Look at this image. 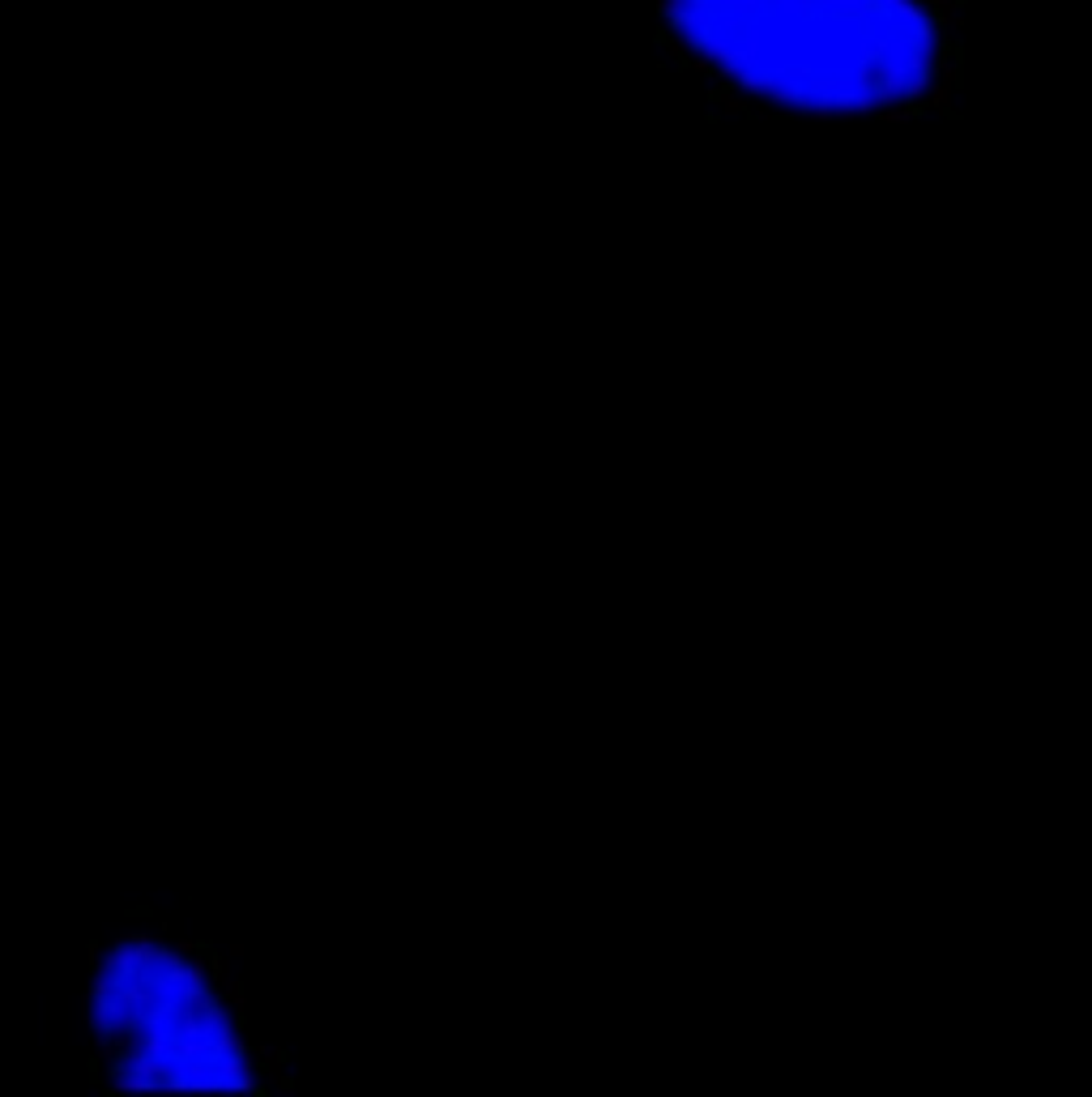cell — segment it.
I'll use <instances>...</instances> for the list:
<instances>
[{"instance_id":"cell-1","label":"cell","mask_w":1092,"mask_h":1097,"mask_svg":"<svg viewBox=\"0 0 1092 1097\" xmlns=\"http://www.w3.org/2000/svg\"><path fill=\"white\" fill-rule=\"evenodd\" d=\"M657 18L725 111L922 116L961 82L956 0H657Z\"/></svg>"},{"instance_id":"cell-2","label":"cell","mask_w":1092,"mask_h":1097,"mask_svg":"<svg viewBox=\"0 0 1092 1097\" xmlns=\"http://www.w3.org/2000/svg\"><path fill=\"white\" fill-rule=\"evenodd\" d=\"M86 1020L120 1093H265V1051L196 944L128 931L90 970Z\"/></svg>"}]
</instances>
